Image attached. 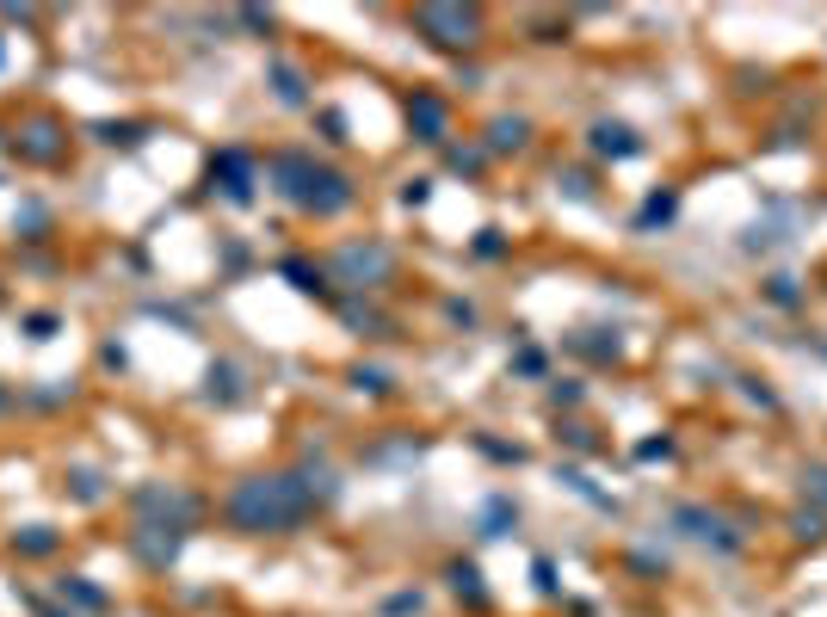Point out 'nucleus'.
Segmentation results:
<instances>
[{
	"instance_id": "obj_1",
	"label": "nucleus",
	"mask_w": 827,
	"mask_h": 617,
	"mask_svg": "<svg viewBox=\"0 0 827 617\" xmlns=\"http://www.w3.org/2000/svg\"><path fill=\"white\" fill-rule=\"evenodd\" d=\"M315 513V488L303 476H254L229 494V525L247 537H266V531H291Z\"/></svg>"
},
{
	"instance_id": "obj_2",
	"label": "nucleus",
	"mask_w": 827,
	"mask_h": 617,
	"mask_svg": "<svg viewBox=\"0 0 827 617\" xmlns=\"http://www.w3.org/2000/svg\"><path fill=\"white\" fill-rule=\"evenodd\" d=\"M272 179H278V192H284V198L303 204V210H315V216H334V210H346V204H352L346 173L315 167L309 155H278V161H272Z\"/></svg>"
},
{
	"instance_id": "obj_3",
	"label": "nucleus",
	"mask_w": 827,
	"mask_h": 617,
	"mask_svg": "<svg viewBox=\"0 0 827 617\" xmlns=\"http://www.w3.org/2000/svg\"><path fill=\"white\" fill-rule=\"evenodd\" d=\"M414 25H420L439 50H470V44L482 38V13H476V7H420Z\"/></svg>"
},
{
	"instance_id": "obj_4",
	"label": "nucleus",
	"mask_w": 827,
	"mask_h": 617,
	"mask_svg": "<svg viewBox=\"0 0 827 617\" xmlns=\"http://www.w3.org/2000/svg\"><path fill=\"white\" fill-rule=\"evenodd\" d=\"M13 149H19L25 161H38V167H56L68 142H62V124H56V118H31V124H19Z\"/></svg>"
},
{
	"instance_id": "obj_5",
	"label": "nucleus",
	"mask_w": 827,
	"mask_h": 617,
	"mask_svg": "<svg viewBox=\"0 0 827 617\" xmlns=\"http://www.w3.org/2000/svg\"><path fill=\"white\" fill-rule=\"evenodd\" d=\"M136 513H142V519L161 513L173 531H186V525L198 519V500H192V494H179V488H142V494H136Z\"/></svg>"
},
{
	"instance_id": "obj_6",
	"label": "nucleus",
	"mask_w": 827,
	"mask_h": 617,
	"mask_svg": "<svg viewBox=\"0 0 827 617\" xmlns=\"http://www.w3.org/2000/svg\"><path fill=\"white\" fill-rule=\"evenodd\" d=\"M179 543H186V531H173V525H136L130 531V550L149 562V568H167L179 556Z\"/></svg>"
},
{
	"instance_id": "obj_7",
	"label": "nucleus",
	"mask_w": 827,
	"mask_h": 617,
	"mask_svg": "<svg viewBox=\"0 0 827 617\" xmlns=\"http://www.w3.org/2000/svg\"><path fill=\"white\" fill-rule=\"evenodd\" d=\"M340 272L352 278V284H383L389 272H395V260H389V247H340Z\"/></svg>"
},
{
	"instance_id": "obj_8",
	"label": "nucleus",
	"mask_w": 827,
	"mask_h": 617,
	"mask_svg": "<svg viewBox=\"0 0 827 617\" xmlns=\"http://www.w3.org/2000/svg\"><path fill=\"white\" fill-rule=\"evenodd\" d=\"M210 179H223V192H229L235 204H247V198H254V161H247L241 149H229V155H217V161H210Z\"/></svg>"
},
{
	"instance_id": "obj_9",
	"label": "nucleus",
	"mask_w": 827,
	"mask_h": 617,
	"mask_svg": "<svg viewBox=\"0 0 827 617\" xmlns=\"http://www.w3.org/2000/svg\"><path fill=\"white\" fill-rule=\"evenodd\" d=\"M408 124H414V136H420V142H445V124H451L445 99H433V93H414V99H408Z\"/></svg>"
},
{
	"instance_id": "obj_10",
	"label": "nucleus",
	"mask_w": 827,
	"mask_h": 617,
	"mask_svg": "<svg viewBox=\"0 0 827 617\" xmlns=\"http://www.w3.org/2000/svg\"><path fill=\"white\" fill-rule=\"evenodd\" d=\"M56 593H62V605H68V599H75V605H81L87 617H99L105 605H112V599H105V593L93 587V580H87V574H62V580H56Z\"/></svg>"
},
{
	"instance_id": "obj_11",
	"label": "nucleus",
	"mask_w": 827,
	"mask_h": 617,
	"mask_svg": "<svg viewBox=\"0 0 827 617\" xmlns=\"http://www.w3.org/2000/svg\"><path fill=\"white\" fill-rule=\"evenodd\" d=\"M593 149H599V155H636L642 142H636L624 124H593Z\"/></svg>"
},
{
	"instance_id": "obj_12",
	"label": "nucleus",
	"mask_w": 827,
	"mask_h": 617,
	"mask_svg": "<svg viewBox=\"0 0 827 617\" xmlns=\"http://www.w3.org/2000/svg\"><path fill=\"white\" fill-rule=\"evenodd\" d=\"M525 136H531V130H525V118H494V124H488V149H494V155L525 149Z\"/></svg>"
},
{
	"instance_id": "obj_13",
	"label": "nucleus",
	"mask_w": 827,
	"mask_h": 617,
	"mask_svg": "<svg viewBox=\"0 0 827 617\" xmlns=\"http://www.w3.org/2000/svg\"><path fill=\"white\" fill-rule=\"evenodd\" d=\"M13 550H19V556H50V550H56V531H50V525H25V531H13Z\"/></svg>"
},
{
	"instance_id": "obj_14",
	"label": "nucleus",
	"mask_w": 827,
	"mask_h": 617,
	"mask_svg": "<svg viewBox=\"0 0 827 617\" xmlns=\"http://www.w3.org/2000/svg\"><path fill=\"white\" fill-rule=\"evenodd\" d=\"M272 87H278L284 105H303V99H309V93H303V75H297L291 62H272Z\"/></svg>"
},
{
	"instance_id": "obj_15",
	"label": "nucleus",
	"mask_w": 827,
	"mask_h": 617,
	"mask_svg": "<svg viewBox=\"0 0 827 617\" xmlns=\"http://www.w3.org/2000/svg\"><path fill=\"white\" fill-rule=\"evenodd\" d=\"M451 587H457V599H470L476 611L488 605V593H482V574H476L470 562H457V568H451Z\"/></svg>"
},
{
	"instance_id": "obj_16",
	"label": "nucleus",
	"mask_w": 827,
	"mask_h": 617,
	"mask_svg": "<svg viewBox=\"0 0 827 617\" xmlns=\"http://www.w3.org/2000/svg\"><path fill=\"white\" fill-rule=\"evenodd\" d=\"M284 278H291L303 297H321V290H328V284H321V272H309L303 260H284Z\"/></svg>"
},
{
	"instance_id": "obj_17",
	"label": "nucleus",
	"mask_w": 827,
	"mask_h": 617,
	"mask_svg": "<svg viewBox=\"0 0 827 617\" xmlns=\"http://www.w3.org/2000/svg\"><path fill=\"white\" fill-rule=\"evenodd\" d=\"M210 395H223V402H235V371H229V365H217V371H210Z\"/></svg>"
},
{
	"instance_id": "obj_18",
	"label": "nucleus",
	"mask_w": 827,
	"mask_h": 617,
	"mask_svg": "<svg viewBox=\"0 0 827 617\" xmlns=\"http://www.w3.org/2000/svg\"><path fill=\"white\" fill-rule=\"evenodd\" d=\"M507 519H513V506L494 500V506H488V537H500V525H507Z\"/></svg>"
},
{
	"instance_id": "obj_19",
	"label": "nucleus",
	"mask_w": 827,
	"mask_h": 617,
	"mask_svg": "<svg viewBox=\"0 0 827 617\" xmlns=\"http://www.w3.org/2000/svg\"><path fill=\"white\" fill-rule=\"evenodd\" d=\"M75 500H99V476H93V469H81V476H75Z\"/></svg>"
},
{
	"instance_id": "obj_20",
	"label": "nucleus",
	"mask_w": 827,
	"mask_h": 617,
	"mask_svg": "<svg viewBox=\"0 0 827 617\" xmlns=\"http://www.w3.org/2000/svg\"><path fill=\"white\" fill-rule=\"evenodd\" d=\"M105 142H136V124H99Z\"/></svg>"
},
{
	"instance_id": "obj_21",
	"label": "nucleus",
	"mask_w": 827,
	"mask_h": 617,
	"mask_svg": "<svg viewBox=\"0 0 827 617\" xmlns=\"http://www.w3.org/2000/svg\"><path fill=\"white\" fill-rule=\"evenodd\" d=\"M667 216H673V198H655L649 210H642V223H667Z\"/></svg>"
},
{
	"instance_id": "obj_22",
	"label": "nucleus",
	"mask_w": 827,
	"mask_h": 617,
	"mask_svg": "<svg viewBox=\"0 0 827 617\" xmlns=\"http://www.w3.org/2000/svg\"><path fill=\"white\" fill-rule=\"evenodd\" d=\"M451 167H457V173H476V167H482V155H476V149H457V155H451Z\"/></svg>"
},
{
	"instance_id": "obj_23",
	"label": "nucleus",
	"mask_w": 827,
	"mask_h": 617,
	"mask_svg": "<svg viewBox=\"0 0 827 617\" xmlns=\"http://www.w3.org/2000/svg\"><path fill=\"white\" fill-rule=\"evenodd\" d=\"M56 334V315H31V340H50Z\"/></svg>"
},
{
	"instance_id": "obj_24",
	"label": "nucleus",
	"mask_w": 827,
	"mask_h": 617,
	"mask_svg": "<svg viewBox=\"0 0 827 617\" xmlns=\"http://www.w3.org/2000/svg\"><path fill=\"white\" fill-rule=\"evenodd\" d=\"M476 253H482V260H494V253H500V229H482V241H476Z\"/></svg>"
},
{
	"instance_id": "obj_25",
	"label": "nucleus",
	"mask_w": 827,
	"mask_h": 617,
	"mask_svg": "<svg viewBox=\"0 0 827 617\" xmlns=\"http://www.w3.org/2000/svg\"><path fill=\"white\" fill-rule=\"evenodd\" d=\"M772 303H797V284H790V278H772Z\"/></svg>"
},
{
	"instance_id": "obj_26",
	"label": "nucleus",
	"mask_w": 827,
	"mask_h": 617,
	"mask_svg": "<svg viewBox=\"0 0 827 617\" xmlns=\"http://www.w3.org/2000/svg\"><path fill=\"white\" fill-rule=\"evenodd\" d=\"M7 408H13V389H7V383H0V414H7Z\"/></svg>"
},
{
	"instance_id": "obj_27",
	"label": "nucleus",
	"mask_w": 827,
	"mask_h": 617,
	"mask_svg": "<svg viewBox=\"0 0 827 617\" xmlns=\"http://www.w3.org/2000/svg\"><path fill=\"white\" fill-rule=\"evenodd\" d=\"M815 494H821V500H827V476H815Z\"/></svg>"
},
{
	"instance_id": "obj_28",
	"label": "nucleus",
	"mask_w": 827,
	"mask_h": 617,
	"mask_svg": "<svg viewBox=\"0 0 827 617\" xmlns=\"http://www.w3.org/2000/svg\"><path fill=\"white\" fill-rule=\"evenodd\" d=\"M0 56H7V44H0Z\"/></svg>"
}]
</instances>
